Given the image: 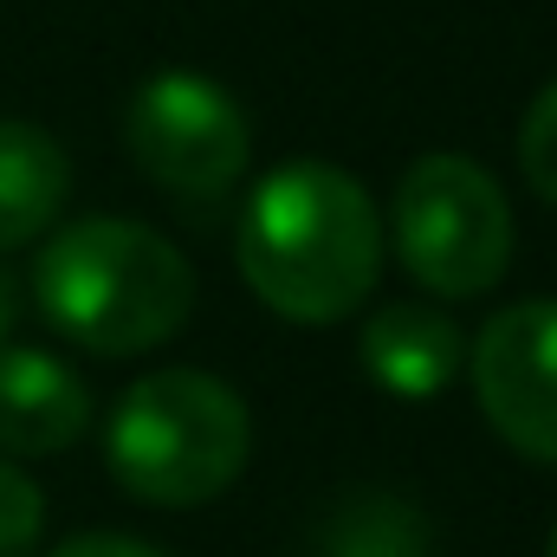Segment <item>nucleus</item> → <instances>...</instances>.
Masks as SVG:
<instances>
[{
  "label": "nucleus",
  "instance_id": "39448f33",
  "mask_svg": "<svg viewBox=\"0 0 557 557\" xmlns=\"http://www.w3.org/2000/svg\"><path fill=\"white\" fill-rule=\"evenodd\" d=\"M124 143L156 188L188 201L227 195L253 149L234 91L208 72H156L124 111Z\"/></svg>",
  "mask_w": 557,
  "mask_h": 557
},
{
  "label": "nucleus",
  "instance_id": "0eeeda50",
  "mask_svg": "<svg viewBox=\"0 0 557 557\" xmlns=\"http://www.w3.org/2000/svg\"><path fill=\"white\" fill-rule=\"evenodd\" d=\"M91 428V389L33 344H0V454L39 460L72 447Z\"/></svg>",
  "mask_w": 557,
  "mask_h": 557
},
{
  "label": "nucleus",
  "instance_id": "20e7f679",
  "mask_svg": "<svg viewBox=\"0 0 557 557\" xmlns=\"http://www.w3.org/2000/svg\"><path fill=\"white\" fill-rule=\"evenodd\" d=\"M389 234H396L403 267L434 298H480V292L499 285L506 260H512L506 188L473 156H454V149L421 156L396 182Z\"/></svg>",
  "mask_w": 557,
  "mask_h": 557
},
{
  "label": "nucleus",
  "instance_id": "6e6552de",
  "mask_svg": "<svg viewBox=\"0 0 557 557\" xmlns=\"http://www.w3.org/2000/svg\"><path fill=\"white\" fill-rule=\"evenodd\" d=\"M460 363H467V344H460L454 318L434 305H383L363 324V370L376 389H389L403 403L441 396L460 376Z\"/></svg>",
  "mask_w": 557,
  "mask_h": 557
},
{
  "label": "nucleus",
  "instance_id": "f03ea898",
  "mask_svg": "<svg viewBox=\"0 0 557 557\" xmlns=\"http://www.w3.org/2000/svg\"><path fill=\"white\" fill-rule=\"evenodd\" d=\"M33 305L91 357H143L188 324L195 267L156 227L91 214L46 240L33 267Z\"/></svg>",
  "mask_w": 557,
  "mask_h": 557
},
{
  "label": "nucleus",
  "instance_id": "9b49d317",
  "mask_svg": "<svg viewBox=\"0 0 557 557\" xmlns=\"http://www.w3.org/2000/svg\"><path fill=\"white\" fill-rule=\"evenodd\" d=\"M519 169H525V182L539 188V201L557 208V78L532 98V111H525V124H519Z\"/></svg>",
  "mask_w": 557,
  "mask_h": 557
},
{
  "label": "nucleus",
  "instance_id": "f257e3e1",
  "mask_svg": "<svg viewBox=\"0 0 557 557\" xmlns=\"http://www.w3.org/2000/svg\"><path fill=\"white\" fill-rule=\"evenodd\" d=\"M234 260L260 305L292 324H337L370 305L383 273V221L357 175L331 162L273 169L234 227Z\"/></svg>",
  "mask_w": 557,
  "mask_h": 557
},
{
  "label": "nucleus",
  "instance_id": "7ed1b4c3",
  "mask_svg": "<svg viewBox=\"0 0 557 557\" xmlns=\"http://www.w3.org/2000/svg\"><path fill=\"white\" fill-rule=\"evenodd\" d=\"M253 447L247 403L208 370L137 376L104 428V460L143 506H208L221 499Z\"/></svg>",
  "mask_w": 557,
  "mask_h": 557
},
{
  "label": "nucleus",
  "instance_id": "4468645a",
  "mask_svg": "<svg viewBox=\"0 0 557 557\" xmlns=\"http://www.w3.org/2000/svg\"><path fill=\"white\" fill-rule=\"evenodd\" d=\"M13 318H20V285L0 273V344H7V331H13Z\"/></svg>",
  "mask_w": 557,
  "mask_h": 557
},
{
  "label": "nucleus",
  "instance_id": "2eb2a0df",
  "mask_svg": "<svg viewBox=\"0 0 557 557\" xmlns=\"http://www.w3.org/2000/svg\"><path fill=\"white\" fill-rule=\"evenodd\" d=\"M545 557H557V532H552V552H545Z\"/></svg>",
  "mask_w": 557,
  "mask_h": 557
},
{
  "label": "nucleus",
  "instance_id": "ddd939ff",
  "mask_svg": "<svg viewBox=\"0 0 557 557\" xmlns=\"http://www.w3.org/2000/svg\"><path fill=\"white\" fill-rule=\"evenodd\" d=\"M52 557H169L143 539H124V532H85V539H65Z\"/></svg>",
  "mask_w": 557,
  "mask_h": 557
},
{
  "label": "nucleus",
  "instance_id": "f8f14e48",
  "mask_svg": "<svg viewBox=\"0 0 557 557\" xmlns=\"http://www.w3.org/2000/svg\"><path fill=\"white\" fill-rule=\"evenodd\" d=\"M39 532H46V499H39V486H33L13 460H0V557H33Z\"/></svg>",
  "mask_w": 557,
  "mask_h": 557
},
{
  "label": "nucleus",
  "instance_id": "1a4fd4ad",
  "mask_svg": "<svg viewBox=\"0 0 557 557\" xmlns=\"http://www.w3.org/2000/svg\"><path fill=\"white\" fill-rule=\"evenodd\" d=\"M72 195V162L39 124L0 117V253L39 240Z\"/></svg>",
  "mask_w": 557,
  "mask_h": 557
},
{
  "label": "nucleus",
  "instance_id": "9d476101",
  "mask_svg": "<svg viewBox=\"0 0 557 557\" xmlns=\"http://www.w3.org/2000/svg\"><path fill=\"white\" fill-rule=\"evenodd\" d=\"M305 557H434V539H428V519L409 499L363 486V493H344L318 519Z\"/></svg>",
  "mask_w": 557,
  "mask_h": 557
},
{
  "label": "nucleus",
  "instance_id": "423d86ee",
  "mask_svg": "<svg viewBox=\"0 0 557 557\" xmlns=\"http://www.w3.org/2000/svg\"><path fill=\"white\" fill-rule=\"evenodd\" d=\"M467 370L493 434L512 454L557 467V298H519L493 311L467 350Z\"/></svg>",
  "mask_w": 557,
  "mask_h": 557
}]
</instances>
